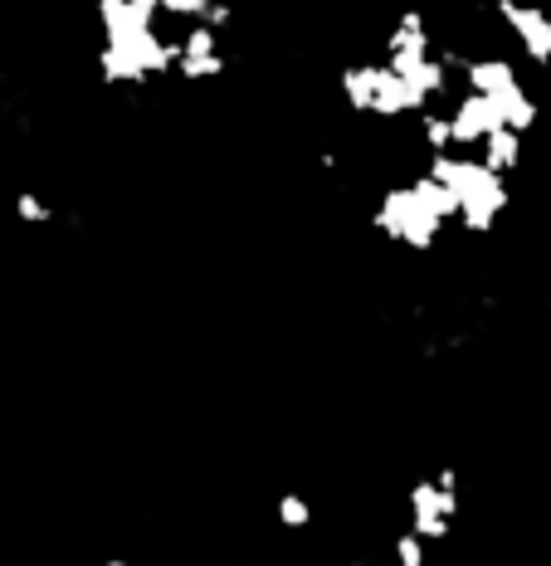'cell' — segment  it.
I'll list each match as a JSON object with an SVG mask.
<instances>
[{"instance_id": "cell-1", "label": "cell", "mask_w": 551, "mask_h": 566, "mask_svg": "<svg viewBox=\"0 0 551 566\" xmlns=\"http://www.w3.org/2000/svg\"><path fill=\"white\" fill-rule=\"evenodd\" d=\"M498 20L508 25L522 59L551 64V15H547V6H532V0H498Z\"/></svg>"}, {"instance_id": "cell-2", "label": "cell", "mask_w": 551, "mask_h": 566, "mask_svg": "<svg viewBox=\"0 0 551 566\" xmlns=\"http://www.w3.org/2000/svg\"><path fill=\"white\" fill-rule=\"evenodd\" d=\"M15 210H20V220H30V226H44V220H50V206H44L40 196H30V191L15 200Z\"/></svg>"}]
</instances>
